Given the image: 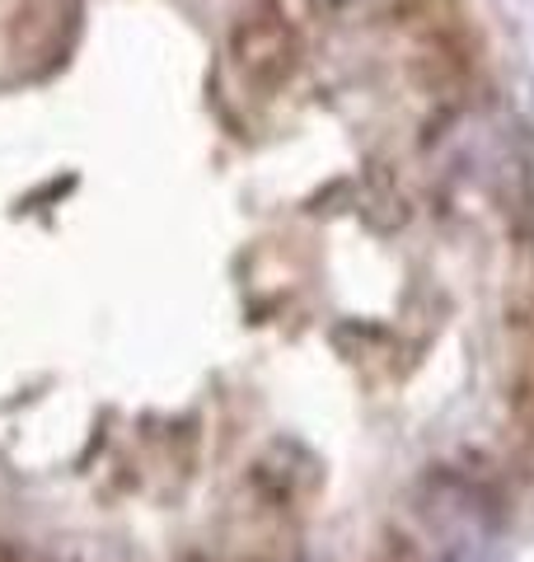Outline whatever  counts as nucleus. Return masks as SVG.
I'll return each instance as SVG.
<instances>
[{
    "label": "nucleus",
    "instance_id": "1",
    "mask_svg": "<svg viewBox=\"0 0 534 562\" xmlns=\"http://www.w3.org/2000/svg\"><path fill=\"white\" fill-rule=\"evenodd\" d=\"M507 408L534 446V239L521 244L507 281Z\"/></svg>",
    "mask_w": 534,
    "mask_h": 562
},
{
    "label": "nucleus",
    "instance_id": "2",
    "mask_svg": "<svg viewBox=\"0 0 534 562\" xmlns=\"http://www.w3.org/2000/svg\"><path fill=\"white\" fill-rule=\"evenodd\" d=\"M230 61H235L244 85L272 94L296 76L300 33L281 10H254L235 24V33H230Z\"/></svg>",
    "mask_w": 534,
    "mask_h": 562
},
{
    "label": "nucleus",
    "instance_id": "3",
    "mask_svg": "<svg viewBox=\"0 0 534 562\" xmlns=\"http://www.w3.org/2000/svg\"><path fill=\"white\" fill-rule=\"evenodd\" d=\"M370 562H426L422 549L413 539H385L376 553H370Z\"/></svg>",
    "mask_w": 534,
    "mask_h": 562
},
{
    "label": "nucleus",
    "instance_id": "4",
    "mask_svg": "<svg viewBox=\"0 0 534 562\" xmlns=\"http://www.w3.org/2000/svg\"><path fill=\"white\" fill-rule=\"evenodd\" d=\"M0 562H47V558L29 553V549H20V543H14V539H5V535H0Z\"/></svg>",
    "mask_w": 534,
    "mask_h": 562
},
{
    "label": "nucleus",
    "instance_id": "5",
    "mask_svg": "<svg viewBox=\"0 0 534 562\" xmlns=\"http://www.w3.org/2000/svg\"><path fill=\"white\" fill-rule=\"evenodd\" d=\"M235 562H287V558H277V553H267V549H254V553H244Z\"/></svg>",
    "mask_w": 534,
    "mask_h": 562
},
{
    "label": "nucleus",
    "instance_id": "6",
    "mask_svg": "<svg viewBox=\"0 0 534 562\" xmlns=\"http://www.w3.org/2000/svg\"><path fill=\"white\" fill-rule=\"evenodd\" d=\"M47 562H103V558H47Z\"/></svg>",
    "mask_w": 534,
    "mask_h": 562
}]
</instances>
